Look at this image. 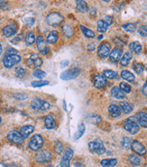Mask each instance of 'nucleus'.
<instances>
[{
	"label": "nucleus",
	"instance_id": "nucleus-50",
	"mask_svg": "<svg viewBox=\"0 0 147 167\" xmlns=\"http://www.w3.org/2000/svg\"><path fill=\"white\" fill-rule=\"evenodd\" d=\"M25 23L27 24L28 26H33L34 24V18H25Z\"/></svg>",
	"mask_w": 147,
	"mask_h": 167
},
{
	"label": "nucleus",
	"instance_id": "nucleus-48",
	"mask_svg": "<svg viewBox=\"0 0 147 167\" xmlns=\"http://www.w3.org/2000/svg\"><path fill=\"white\" fill-rule=\"evenodd\" d=\"M102 20H104L108 26H111L112 23H113V18H111L110 16H106V17H104V18L102 19Z\"/></svg>",
	"mask_w": 147,
	"mask_h": 167
},
{
	"label": "nucleus",
	"instance_id": "nucleus-7",
	"mask_svg": "<svg viewBox=\"0 0 147 167\" xmlns=\"http://www.w3.org/2000/svg\"><path fill=\"white\" fill-rule=\"evenodd\" d=\"M80 74V69L78 67H71L69 70H66L61 74V78L63 80H72L78 77Z\"/></svg>",
	"mask_w": 147,
	"mask_h": 167
},
{
	"label": "nucleus",
	"instance_id": "nucleus-46",
	"mask_svg": "<svg viewBox=\"0 0 147 167\" xmlns=\"http://www.w3.org/2000/svg\"><path fill=\"white\" fill-rule=\"evenodd\" d=\"M138 32L142 37H147V25L141 26L138 29Z\"/></svg>",
	"mask_w": 147,
	"mask_h": 167
},
{
	"label": "nucleus",
	"instance_id": "nucleus-12",
	"mask_svg": "<svg viewBox=\"0 0 147 167\" xmlns=\"http://www.w3.org/2000/svg\"><path fill=\"white\" fill-rule=\"evenodd\" d=\"M109 52H110V45L107 42H104L99 47L98 55L101 58H106L109 56Z\"/></svg>",
	"mask_w": 147,
	"mask_h": 167
},
{
	"label": "nucleus",
	"instance_id": "nucleus-57",
	"mask_svg": "<svg viewBox=\"0 0 147 167\" xmlns=\"http://www.w3.org/2000/svg\"><path fill=\"white\" fill-rule=\"evenodd\" d=\"M102 38H103V36H99V37H98V39H99V40H100V39H102Z\"/></svg>",
	"mask_w": 147,
	"mask_h": 167
},
{
	"label": "nucleus",
	"instance_id": "nucleus-31",
	"mask_svg": "<svg viewBox=\"0 0 147 167\" xmlns=\"http://www.w3.org/2000/svg\"><path fill=\"white\" fill-rule=\"evenodd\" d=\"M85 124L81 123V124H79V127H78V132L75 134V135H74V139H79V138H80L81 136H82L83 134H84V133H85Z\"/></svg>",
	"mask_w": 147,
	"mask_h": 167
},
{
	"label": "nucleus",
	"instance_id": "nucleus-8",
	"mask_svg": "<svg viewBox=\"0 0 147 167\" xmlns=\"http://www.w3.org/2000/svg\"><path fill=\"white\" fill-rule=\"evenodd\" d=\"M35 160L40 164H47L52 160V154L48 150H43L39 152L35 156Z\"/></svg>",
	"mask_w": 147,
	"mask_h": 167
},
{
	"label": "nucleus",
	"instance_id": "nucleus-6",
	"mask_svg": "<svg viewBox=\"0 0 147 167\" xmlns=\"http://www.w3.org/2000/svg\"><path fill=\"white\" fill-rule=\"evenodd\" d=\"M21 61V56L14 54V55H7L5 56V58L3 59V64L7 67V68H11L14 65L18 64Z\"/></svg>",
	"mask_w": 147,
	"mask_h": 167
},
{
	"label": "nucleus",
	"instance_id": "nucleus-35",
	"mask_svg": "<svg viewBox=\"0 0 147 167\" xmlns=\"http://www.w3.org/2000/svg\"><path fill=\"white\" fill-rule=\"evenodd\" d=\"M129 162L134 165V166H138V165H140V164H141V159L136 156V155H135V154H130L128 157Z\"/></svg>",
	"mask_w": 147,
	"mask_h": 167
},
{
	"label": "nucleus",
	"instance_id": "nucleus-17",
	"mask_svg": "<svg viewBox=\"0 0 147 167\" xmlns=\"http://www.w3.org/2000/svg\"><path fill=\"white\" fill-rule=\"evenodd\" d=\"M123 55V51L121 48H115L109 53V59L112 62H117L119 61L121 56Z\"/></svg>",
	"mask_w": 147,
	"mask_h": 167
},
{
	"label": "nucleus",
	"instance_id": "nucleus-54",
	"mask_svg": "<svg viewBox=\"0 0 147 167\" xmlns=\"http://www.w3.org/2000/svg\"><path fill=\"white\" fill-rule=\"evenodd\" d=\"M74 167H85L83 164H79V163H77V164H74Z\"/></svg>",
	"mask_w": 147,
	"mask_h": 167
},
{
	"label": "nucleus",
	"instance_id": "nucleus-3",
	"mask_svg": "<svg viewBox=\"0 0 147 167\" xmlns=\"http://www.w3.org/2000/svg\"><path fill=\"white\" fill-rule=\"evenodd\" d=\"M89 148L92 153H95L97 154H102L106 152V149L104 147L101 139H96L90 142L89 144Z\"/></svg>",
	"mask_w": 147,
	"mask_h": 167
},
{
	"label": "nucleus",
	"instance_id": "nucleus-30",
	"mask_svg": "<svg viewBox=\"0 0 147 167\" xmlns=\"http://www.w3.org/2000/svg\"><path fill=\"white\" fill-rule=\"evenodd\" d=\"M121 77L128 82H134L135 81V75L132 74L131 72L129 71H126V70H124L122 71L121 73Z\"/></svg>",
	"mask_w": 147,
	"mask_h": 167
},
{
	"label": "nucleus",
	"instance_id": "nucleus-28",
	"mask_svg": "<svg viewBox=\"0 0 147 167\" xmlns=\"http://www.w3.org/2000/svg\"><path fill=\"white\" fill-rule=\"evenodd\" d=\"M109 26L104 21V20H99L98 22V25H97V29L99 33H105L107 32V30L108 29Z\"/></svg>",
	"mask_w": 147,
	"mask_h": 167
},
{
	"label": "nucleus",
	"instance_id": "nucleus-1",
	"mask_svg": "<svg viewBox=\"0 0 147 167\" xmlns=\"http://www.w3.org/2000/svg\"><path fill=\"white\" fill-rule=\"evenodd\" d=\"M63 21V17L58 13V12H53L49 14L46 18V22L51 27H58L60 26Z\"/></svg>",
	"mask_w": 147,
	"mask_h": 167
},
{
	"label": "nucleus",
	"instance_id": "nucleus-52",
	"mask_svg": "<svg viewBox=\"0 0 147 167\" xmlns=\"http://www.w3.org/2000/svg\"><path fill=\"white\" fill-rule=\"evenodd\" d=\"M142 92H143V94H145V96H147V81L145 82V84H144V86H143Z\"/></svg>",
	"mask_w": 147,
	"mask_h": 167
},
{
	"label": "nucleus",
	"instance_id": "nucleus-55",
	"mask_svg": "<svg viewBox=\"0 0 147 167\" xmlns=\"http://www.w3.org/2000/svg\"><path fill=\"white\" fill-rule=\"evenodd\" d=\"M0 167H7V166L5 164H3V163H1V162H0Z\"/></svg>",
	"mask_w": 147,
	"mask_h": 167
},
{
	"label": "nucleus",
	"instance_id": "nucleus-49",
	"mask_svg": "<svg viewBox=\"0 0 147 167\" xmlns=\"http://www.w3.org/2000/svg\"><path fill=\"white\" fill-rule=\"evenodd\" d=\"M61 166L62 167H70V160H67L62 158L61 162Z\"/></svg>",
	"mask_w": 147,
	"mask_h": 167
},
{
	"label": "nucleus",
	"instance_id": "nucleus-47",
	"mask_svg": "<svg viewBox=\"0 0 147 167\" xmlns=\"http://www.w3.org/2000/svg\"><path fill=\"white\" fill-rule=\"evenodd\" d=\"M14 96L17 100H25V99H27V95L25 94H14Z\"/></svg>",
	"mask_w": 147,
	"mask_h": 167
},
{
	"label": "nucleus",
	"instance_id": "nucleus-42",
	"mask_svg": "<svg viewBox=\"0 0 147 167\" xmlns=\"http://www.w3.org/2000/svg\"><path fill=\"white\" fill-rule=\"evenodd\" d=\"M54 151H55L56 154H61L62 153V151H63V144L60 141L56 142L55 146H54Z\"/></svg>",
	"mask_w": 147,
	"mask_h": 167
},
{
	"label": "nucleus",
	"instance_id": "nucleus-40",
	"mask_svg": "<svg viewBox=\"0 0 147 167\" xmlns=\"http://www.w3.org/2000/svg\"><path fill=\"white\" fill-rule=\"evenodd\" d=\"M49 81H44V80H39V81H34L32 82V86L34 87H42L44 85H48Z\"/></svg>",
	"mask_w": 147,
	"mask_h": 167
},
{
	"label": "nucleus",
	"instance_id": "nucleus-4",
	"mask_svg": "<svg viewBox=\"0 0 147 167\" xmlns=\"http://www.w3.org/2000/svg\"><path fill=\"white\" fill-rule=\"evenodd\" d=\"M44 145V138L40 134H34L29 142V148L32 151L37 152L42 149Z\"/></svg>",
	"mask_w": 147,
	"mask_h": 167
},
{
	"label": "nucleus",
	"instance_id": "nucleus-60",
	"mask_svg": "<svg viewBox=\"0 0 147 167\" xmlns=\"http://www.w3.org/2000/svg\"><path fill=\"white\" fill-rule=\"evenodd\" d=\"M47 167H53L52 165H49V166H47Z\"/></svg>",
	"mask_w": 147,
	"mask_h": 167
},
{
	"label": "nucleus",
	"instance_id": "nucleus-45",
	"mask_svg": "<svg viewBox=\"0 0 147 167\" xmlns=\"http://www.w3.org/2000/svg\"><path fill=\"white\" fill-rule=\"evenodd\" d=\"M119 88L124 92V93H129V92L131 91V86L129 85L128 84L121 83L120 84Z\"/></svg>",
	"mask_w": 147,
	"mask_h": 167
},
{
	"label": "nucleus",
	"instance_id": "nucleus-2",
	"mask_svg": "<svg viewBox=\"0 0 147 167\" xmlns=\"http://www.w3.org/2000/svg\"><path fill=\"white\" fill-rule=\"evenodd\" d=\"M124 128L126 130L132 134H136L139 131V124L136 122V117H129L127 118L125 124H124Z\"/></svg>",
	"mask_w": 147,
	"mask_h": 167
},
{
	"label": "nucleus",
	"instance_id": "nucleus-5",
	"mask_svg": "<svg viewBox=\"0 0 147 167\" xmlns=\"http://www.w3.org/2000/svg\"><path fill=\"white\" fill-rule=\"evenodd\" d=\"M31 106L34 110L36 111H47L50 108V104L43 99L34 98L31 103Z\"/></svg>",
	"mask_w": 147,
	"mask_h": 167
},
{
	"label": "nucleus",
	"instance_id": "nucleus-15",
	"mask_svg": "<svg viewBox=\"0 0 147 167\" xmlns=\"http://www.w3.org/2000/svg\"><path fill=\"white\" fill-rule=\"evenodd\" d=\"M17 31V26L16 24H10L6 26L5 28H3L2 32H3V35L6 37H12L13 35H15Z\"/></svg>",
	"mask_w": 147,
	"mask_h": 167
},
{
	"label": "nucleus",
	"instance_id": "nucleus-13",
	"mask_svg": "<svg viewBox=\"0 0 147 167\" xmlns=\"http://www.w3.org/2000/svg\"><path fill=\"white\" fill-rule=\"evenodd\" d=\"M93 84L95 85V87L99 88V89H101V88H104L107 84H108V81H107V78L104 76V75H95L94 78H93Z\"/></svg>",
	"mask_w": 147,
	"mask_h": 167
},
{
	"label": "nucleus",
	"instance_id": "nucleus-19",
	"mask_svg": "<svg viewBox=\"0 0 147 167\" xmlns=\"http://www.w3.org/2000/svg\"><path fill=\"white\" fill-rule=\"evenodd\" d=\"M34 128L33 125H25V126L21 127L20 134H22V136H23L24 139H25V138H27L28 136L34 132Z\"/></svg>",
	"mask_w": 147,
	"mask_h": 167
},
{
	"label": "nucleus",
	"instance_id": "nucleus-53",
	"mask_svg": "<svg viewBox=\"0 0 147 167\" xmlns=\"http://www.w3.org/2000/svg\"><path fill=\"white\" fill-rule=\"evenodd\" d=\"M7 4V0H0V8H3Z\"/></svg>",
	"mask_w": 147,
	"mask_h": 167
},
{
	"label": "nucleus",
	"instance_id": "nucleus-21",
	"mask_svg": "<svg viewBox=\"0 0 147 167\" xmlns=\"http://www.w3.org/2000/svg\"><path fill=\"white\" fill-rule=\"evenodd\" d=\"M76 8H77L78 11H80L81 13H85L89 10L88 4L84 0H76Z\"/></svg>",
	"mask_w": 147,
	"mask_h": 167
},
{
	"label": "nucleus",
	"instance_id": "nucleus-14",
	"mask_svg": "<svg viewBox=\"0 0 147 167\" xmlns=\"http://www.w3.org/2000/svg\"><path fill=\"white\" fill-rule=\"evenodd\" d=\"M131 148L132 150L136 153L137 154H140V155H143L146 153V149L145 147L138 141H133L132 144H131Z\"/></svg>",
	"mask_w": 147,
	"mask_h": 167
},
{
	"label": "nucleus",
	"instance_id": "nucleus-36",
	"mask_svg": "<svg viewBox=\"0 0 147 167\" xmlns=\"http://www.w3.org/2000/svg\"><path fill=\"white\" fill-rule=\"evenodd\" d=\"M35 41H36V39H35V37H34V34L32 31L29 32L27 34V36H26V38H25V43H26V45H27V46H31V45H33Z\"/></svg>",
	"mask_w": 147,
	"mask_h": 167
},
{
	"label": "nucleus",
	"instance_id": "nucleus-20",
	"mask_svg": "<svg viewBox=\"0 0 147 167\" xmlns=\"http://www.w3.org/2000/svg\"><path fill=\"white\" fill-rule=\"evenodd\" d=\"M108 113L112 117H118L121 114V108L117 104H111L108 107Z\"/></svg>",
	"mask_w": 147,
	"mask_h": 167
},
{
	"label": "nucleus",
	"instance_id": "nucleus-22",
	"mask_svg": "<svg viewBox=\"0 0 147 167\" xmlns=\"http://www.w3.org/2000/svg\"><path fill=\"white\" fill-rule=\"evenodd\" d=\"M44 124L47 129H53L55 127V120L53 115L48 114L44 118Z\"/></svg>",
	"mask_w": 147,
	"mask_h": 167
},
{
	"label": "nucleus",
	"instance_id": "nucleus-27",
	"mask_svg": "<svg viewBox=\"0 0 147 167\" xmlns=\"http://www.w3.org/2000/svg\"><path fill=\"white\" fill-rule=\"evenodd\" d=\"M132 54L131 53H126L125 55H123L122 56V58H121V60H120V64L121 65H123V66H126V65H129V63H130V61H131V59H132Z\"/></svg>",
	"mask_w": 147,
	"mask_h": 167
},
{
	"label": "nucleus",
	"instance_id": "nucleus-39",
	"mask_svg": "<svg viewBox=\"0 0 147 167\" xmlns=\"http://www.w3.org/2000/svg\"><path fill=\"white\" fill-rule=\"evenodd\" d=\"M122 28H124L126 31H127L129 33H134L136 30V27L134 25V24H125V25H123L122 26Z\"/></svg>",
	"mask_w": 147,
	"mask_h": 167
},
{
	"label": "nucleus",
	"instance_id": "nucleus-16",
	"mask_svg": "<svg viewBox=\"0 0 147 167\" xmlns=\"http://www.w3.org/2000/svg\"><path fill=\"white\" fill-rule=\"evenodd\" d=\"M136 122L142 127H147V113L145 112H139L136 114Z\"/></svg>",
	"mask_w": 147,
	"mask_h": 167
},
{
	"label": "nucleus",
	"instance_id": "nucleus-34",
	"mask_svg": "<svg viewBox=\"0 0 147 167\" xmlns=\"http://www.w3.org/2000/svg\"><path fill=\"white\" fill-rule=\"evenodd\" d=\"M103 75L108 79H116L117 77V73L113 70H105L103 71Z\"/></svg>",
	"mask_w": 147,
	"mask_h": 167
},
{
	"label": "nucleus",
	"instance_id": "nucleus-11",
	"mask_svg": "<svg viewBox=\"0 0 147 167\" xmlns=\"http://www.w3.org/2000/svg\"><path fill=\"white\" fill-rule=\"evenodd\" d=\"M26 65L30 67H39L43 65V60L36 54H33L26 60Z\"/></svg>",
	"mask_w": 147,
	"mask_h": 167
},
{
	"label": "nucleus",
	"instance_id": "nucleus-24",
	"mask_svg": "<svg viewBox=\"0 0 147 167\" xmlns=\"http://www.w3.org/2000/svg\"><path fill=\"white\" fill-rule=\"evenodd\" d=\"M102 167H114L117 164V159H104L101 161Z\"/></svg>",
	"mask_w": 147,
	"mask_h": 167
},
{
	"label": "nucleus",
	"instance_id": "nucleus-23",
	"mask_svg": "<svg viewBox=\"0 0 147 167\" xmlns=\"http://www.w3.org/2000/svg\"><path fill=\"white\" fill-rule=\"evenodd\" d=\"M129 48H130V50L133 52V53H135V54H140L141 52H142V49H143V47L141 46V44L139 43V42H132L130 45H129Z\"/></svg>",
	"mask_w": 147,
	"mask_h": 167
},
{
	"label": "nucleus",
	"instance_id": "nucleus-25",
	"mask_svg": "<svg viewBox=\"0 0 147 167\" xmlns=\"http://www.w3.org/2000/svg\"><path fill=\"white\" fill-rule=\"evenodd\" d=\"M120 108H121V111H123V113L125 114H130L133 111V105L128 102L120 103Z\"/></svg>",
	"mask_w": 147,
	"mask_h": 167
},
{
	"label": "nucleus",
	"instance_id": "nucleus-18",
	"mask_svg": "<svg viewBox=\"0 0 147 167\" xmlns=\"http://www.w3.org/2000/svg\"><path fill=\"white\" fill-rule=\"evenodd\" d=\"M111 94H112L115 98L119 99V100L126 98V94L124 93V92L120 89L119 87H117V86H115V87H113V88L111 89Z\"/></svg>",
	"mask_w": 147,
	"mask_h": 167
},
{
	"label": "nucleus",
	"instance_id": "nucleus-26",
	"mask_svg": "<svg viewBox=\"0 0 147 167\" xmlns=\"http://www.w3.org/2000/svg\"><path fill=\"white\" fill-rule=\"evenodd\" d=\"M62 32H63V35L65 37H68V38L73 36V29H72V27L71 25L65 24L64 26L62 27Z\"/></svg>",
	"mask_w": 147,
	"mask_h": 167
},
{
	"label": "nucleus",
	"instance_id": "nucleus-32",
	"mask_svg": "<svg viewBox=\"0 0 147 167\" xmlns=\"http://www.w3.org/2000/svg\"><path fill=\"white\" fill-rule=\"evenodd\" d=\"M87 120H88V122L94 124H99L101 123V117L97 115V114H92V115H90V116L87 117Z\"/></svg>",
	"mask_w": 147,
	"mask_h": 167
},
{
	"label": "nucleus",
	"instance_id": "nucleus-58",
	"mask_svg": "<svg viewBox=\"0 0 147 167\" xmlns=\"http://www.w3.org/2000/svg\"><path fill=\"white\" fill-rule=\"evenodd\" d=\"M102 1H104V2H109L110 0H102Z\"/></svg>",
	"mask_w": 147,
	"mask_h": 167
},
{
	"label": "nucleus",
	"instance_id": "nucleus-38",
	"mask_svg": "<svg viewBox=\"0 0 147 167\" xmlns=\"http://www.w3.org/2000/svg\"><path fill=\"white\" fill-rule=\"evenodd\" d=\"M73 157V151L71 148H66L64 150V154H63V156L62 158L67 159V160H71Z\"/></svg>",
	"mask_w": 147,
	"mask_h": 167
},
{
	"label": "nucleus",
	"instance_id": "nucleus-51",
	"mask_svg": "<svg viewBox=\"0 0 147 167\" xmlns=\"http://www.w3.org/2000/svg\"><path fill=\"white\" fill-rule=\"evenodd\" d=\"M17 51L14 48H8L7 51V55H14V54H16Z\"/></svg>",
	"mask_w": 147,
	"mask_h": 167
},
{
	"label": "nucleus",
	"instance_id": "nucleus-33",
	"mask_svg": "<svg viewBox=\"0 0 147 167\" xmlns=\"http://www.w3.org/2000/svg\"><path fill=\"white\" fill-rule=\"evenodd\" d=\"M80 29H81V31H82L83 35L86 37H88V38H93V37H95V33H94L92 30H90V29L85 28L84 26H80Z\"/></svg>",
	"mask_w": 147,
	"mask_h": 167
},
{
	"label": "nucleus",
	"instance_id": "nucleus-9",
	"mask_svg": "<svg viewBox=\"0 0 147 167\" xmlns=\"http://www.w3.org/2000/svg\"><path fill=\"white\" fill-rule=\"evenodd\" d=\"M7 140L14 143V144H22L24 142V137L22 136V134H20V132L14 130L10 131L9 133L7 134Z\"/></svg>",
	"mask_w": 147,
	"mask_h": 167
},
{
	"label": "nucleus",
	"instance_id": "nucleus-56",
	"mask_svg": "<svg viewBox=\"0 0 147 167\" xmlns=\"http://www.w3.org/2000/svg\"><path fill=\"white\" fill-rule=\"evenodd\" d=\"M2 51H3V49H2V46L0 45V55L2 54Z\"/></svg>",
	"mask_w": 147,
	"mask_h": 167
},
{
	"label": "nucleus",
	"instance_id": "nucleus-59",
	"mask_svg": "<svg viewBox=\"0 0 147 167\" xmlns=\"http://www.w3.org/2000/svg\"><path fill=\"white\" fill-rule=\"evenodd\" d=\"M1 122H2V119H1V117H0V124H1Z\"/></svg>",
	"mask_w": 147,
	"mask_h": 167
},
{
	"label": "nucleus",
	"instance_id": "nucleus-43",
	"mask_svg": "<svg viewBox=\"0 0 147 167\" xmlns=\"http://www.w3.org/2000/svg\"><path fill=\"white\" fill-rule=\"evenodd\" d=\"M16 74L18 76V77H24L25 74H26V70L25 69H24L23 67H17V68H16Z\"/></svg>",
	"mask_w": 147,
	"mask_h": 167
},
{
	"label": "nucleus",
	"instance_id": "nucleus-37",
	"mask_svg": "<svg viewBox=\"0 0 147 167\" xmlns=\"http://www.w3.org/2000/svg\"><path fill=\"white\" fill-rule=\"evenodd\" d=\"M133 68H134V70H135V72H136V74H141L144 72V70H145V65L140 64V63L136 62V63L134 64V65H133Z\"/></svg>",
	"mask_w": 147,
	"mask_h": 167
},
{
	"label": "nucleus",
	"instance_id": "nucleus-44",
	"mask_svg": "<svg viewBox=\"0 0 147 167\" xmlns=\"http://www.w3.org/2000/svg\"><path fill=\"white\" fill-rule=\"evenodd\" d=\"M131 144H132V142H131V140L128 137H125L122 141V146L125 149L130 148L131 147Z\"/></svg>",
	"mask_w": 147,
	"mask_h": 167
},
{
	"label": "nucleus",
	"instance_id": "nucleus-41",
	"mask_svg": "<svg viewBox=\"0 0 147 167\" xmlns=\"http://www.w3.org/2000/svg\"><path fill=\"white\" fill-rule=\"evenodd\" d=\"M34 77H37V78H39V79H42V78L45 77L46 73L44 71L41 70V69H36V70L34 71Z\"/></svg>",
	"mask_w": 147,
	"mask_h": 167
},
{
	"label": "nucleus",
	"instance_id": "nucleus-29",
	"mask_svg": "<svg viewBox=\"0 0 147 167\" xmlns=\"http://www.w3.org/2000/svg\"><path fill=\"white\" fill-rule=\"evenodd\" d=\"M58 40V34L56 31H52L46 38V42L49 44H55Z\"/></svg>",
	"mask_w": 147,
	"mask_h": 167
},
{
	"label": "nucleus",
	"instance_id": "nucleus-10",
	"mask_svg": "<svg viewBox=\"0 0 147 167\" xmlns=\"http://www.w3.org/2000/svg\"><path fill=\"white\" fill-rule=\"evenodd\" d=\"M36 44H37V47H38V50L40 51V53L42 55H47L50 51L49 47H47L46 45L45 40L44 37L42 36H39V37L36 38Z\"/></svg>",
	"mask_w": 147,
	"mask_h": 167
}]
</instances>
